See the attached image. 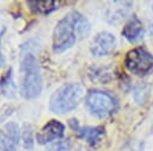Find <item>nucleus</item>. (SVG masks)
I'll list each match as a JSON object with an SVG mask.
<instances>
[{
    "mask_svg": "<svg viewBox=\"0 0 153 151\" xmlns=\"http://www.w3.org/2000/svg\"><path fill=\"white\" fill-rule=\"evenodd\" d=\"M91 32L88 19L78 11H69L55 25L51 37L54 54H63L75 45L79 39L86 38Z\"/></svg>",
    "mask_w": 153,
    "mask_h": 151,
    "instance_id": "1",
    "label": "nucleus"
},
{
    "mask_svg": "<svg viewBox=\"0 0 153 151\" xmlns=\"http://www.w3.org/2000/svg\"><path fill=\"white\" fill-rule=\"evenodd\" d=\"M20 73V94L26 100H33L42 93L43 80L38 64V59L31 50V40L20 48L19 55Z\"/></svg>",
    "mask_w": 153,
    "mask_h": 151,
    "instance_id": "2",
    "label": "nucleus"
},
{
    "mask_svg": "<svg viewBox=\"0 0 153 151\" xmlns=\"http://www.w3.org/2000/svg\"><path fill=\"white\" fill-rule=\"evenodd\" d=\"M85 96L84 87L78 82L60 86L49 99V109L54 114H66L74 111Z\"/></svg>",
    "mask_w": 153,
    "mask_h": 151,
    "instance_id": "3",
    "label": "nucleus"
},
{
    "mask_svg": "<svg viewBox=\"0 0 153 151\" xmlns=\"http://www.w3.org/2000/svg\"><path fill=\"white\" fill-rule=\"evenodd\" d=\"M85 106L92 117L105 119L117 112L120 103L112 93L108 90L91 89L85 95Z\"/></svg>",
    "mask_w": 153,
    "mask_h": 151,
    "instance_id": "4",
    "label": "nucleus"
},
{
    "mask_svg": "<svg viewBox=\"0 0 153 151\" xmlns=\"http://www.w3.org/2000/svg\"><path fill=\"white\" fill-rule=\"evenodd\" d=\"M124 67L136 76L148 75L153 70V55L142 46L133 48L126 54Z\"/></svg>",
    "mask_w": 153,
    "mask_h": 151,
    "instance_id": "5",
    "label": "nucleus"
},
{
    "mask_svg": "<svg viewBox=\"0 0 153 151\" xmlns=\"http://www.w3.org/2000/svg\"><path fill=\"white\" fill-rule=\"evenodd\" d=\"M66 126L63 122L56 119H50L47 121L35 134V140L39 145L51 144L60 140L65 134Z\"/></svg>",
    "mask_w": 153,
    "mask_h": 151,
    "instance_id": "6",
    "label": "nucleus"
},
{
    "mask_svg": "<svg viewBox=\"0 0 153 151\" xmlns=\"http://www.w3.org/2000/svg\"><path fill=\"white\" fill-rule=\"evenodd\" d=\"M20 138V126L14 121L6 122L0 128V151H18Z\"/></svg>",
    "mask_w": 153,
    "mask_h": 151,
    "instance_id": "7",
    "label": "nucleus"
},
{
    "mask_svg": "<svg viewBox=\"0 0 153 151\" xmlns=\"http://www.w3.org/2000/svg\"><path fill=\"white\" fill-rule=\"evenodd\" d=\"M68 125L72 128V131H74V133L82 140H86L91 146H97L104 134H105V130L102 126H80L78 119L75 118H71L68 119Z\"/></svg>",
    "mask_w": 153,
    "mask_h": 151,
    "instance_id": "8",
    "label": "nucleus"
},
{
    "mask_svg": "<svg viewBox=\"0 0 153 151\" xmlns=\"http://www.w3.org/2000/svg\"><path fill=\"white\" fill-rule=\"evenodd\" d=\"M116 44H117V40L112 33L108 31H102L93 37L92 43L90 45V52L94 57L109 56L115 51Z\"/></svg>",
    "mask_w": 153,
    "mask_h": 151,
    "instance_id": "9",
    "label": "nucleus"
},
{
    "mask_svg": "<svg viewBox=\"0 0 153 151\" xmlns=\"http://www.w3.org/2000/svg\"><path fill=\"white\" fill-rule=\"evenodd\" d=\"M121 33L129 43H136L143 38L145 26L136 15H131L129 20L124 24Z\"/></svg>",
    "mask_w": 153,
    "mask_h": 151,
    "instance_id": "10",
    "label": "nucleus"
},
{
    "mask_svg": "<svg viewBox=\"0 0 153 151\" xmlns=\"http://www.w3.org/2000/svg\"><path fill=\"white\" fill-rule=\"evenodd\" d=\"M111 6L108 7L105 12V19L109 24L115 25L121 23L126 17L129 14L130 8H131V2L128 1H114L110 2Z\"/></svg>",
    "mask_w": 153,
    "mask_h": 151,
    "instance_id": "11",
    "label": "nucleus"
},
{
    "mask_svg": "<svg viewBox=\"0 0 153 151\" xmlns=\"http://www.w3.org/2000/svg\"><path fill=\"white\" fill-rule=\"evenodd\" d=\"M18 86L14 81L13 69L10 67L0 77V93L7 99H14L17 96Z\"/></svg>",
    "mask_w": 153,
    "mask_h": 151,
    "instance_id": "12",
    "label": "nucleus"
},
{
    "mask_svg": "<svg viewBox=\"0 0 153 151\" xmlns=\"http://www.w3.org/2000/svg\"><path fill=\"white\" fill-rule=\"evenodd\" d=\"M88 76L93 82L108 83L115 76V69L111 65H99L92 67L88 71Z\"/></svg>",
    "mask_w": 153,
    "mask_h": 151,
    "instance_id": "13",
    "label": "nucleus"
},
{
    "mask_svg": "<svg viewBox=\"0 0 153 151\" xmlns=\"http://www.w3.org/2000/svg\"><path fill=\"white\" fill-rule=\"evenodd\" d=\"M63 1H54V0H48V1H29L27 5L30 7V10L33 13H38V14H43V15H48L51 12L56 11L57 8H60L61 5H63Z\"/></svg>",
    "mask_w": 153,
    "mask_h": 151,
    "instance_id": "14",
    "label": "nucleus"
},
{
    "mask_svg": "<svg viewBox=\"0 0 153 151\" xmlns=\"http://www.w3.org/2000/svg\"><path fill=\"white\" fill-rule=\"evenodd\" d=\"M35 137L32 132L31 125H24L22 130V138H20V149L18 151H33V145H35Z\"/></svg>",
    "mask_w": 153,
    "mask_h": 151,
    "instance_id": "15",
    "label": "nucleus"
},
{
    "mask_svg": "<svg viewBox=\"0 0 153 151\" xmlns=\"http://www.w3.org/2000/svg\"><path fill=\"white\" fill-rule=\"evenodd\" d=\"M71 150V141L69 139H60L54 141L47 146L44 151H69Z\"/></svg>",
    "mask_w": 153,
    "mask_h": 151,
    "instance_id": "16",
    "label": "nucleus"
},
{
    "mask_svg": "<svg viewBox=\"0 0 153 151\" xmlns=\"http://www.w3.org/2000/svg\"><path fill=\"white\" fill-rule=\"evenodd\" d=\"M6 27L4 26L1 30H0V68H2L4 67V64H5V56H4V52H2V39H4V36L6 34Z\"/></svg>",
    "mask_w": 153,
    "mask_h": 151,
    "instance_id": "17",
    "label": "nucleus"
},
{
    "mask_svg": "<svg viewBox=\"0 0 153 151\" xmlns=\"http://www.w3.org/2000/svg\"><path fill=\"white\" fill-rule=\"evenodd\" d=\"M151 132L153 133V124H152V127H151Z\"/></svg>",
    "mask_w": 153,
    "mask_h": 151,
    "instance_id": "18",
    "label": "nucleus"
}]
</instances>
